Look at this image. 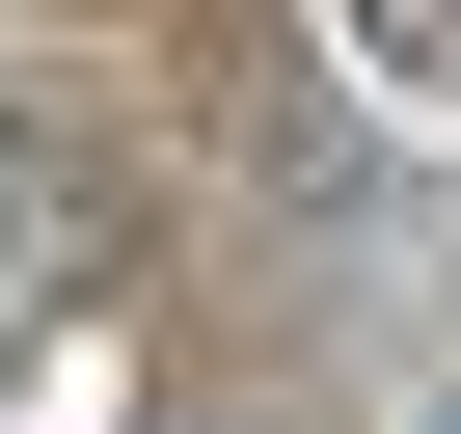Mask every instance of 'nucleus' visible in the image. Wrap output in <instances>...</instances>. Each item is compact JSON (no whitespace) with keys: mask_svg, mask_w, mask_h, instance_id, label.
Returning <instances> with one entry per match:
<instances>
[{"mask_svg":"<svg viewBox=\"0 0 461 434\" xmlns=\"http://www.w3.org/2000/svg\"><path fill=\"white\" fill-rule=\"evenodd\" d=\"M407 434H461V380H434V407H407Z\"/></svg>","mask_w":461,"mask_h":434,"instance_id":"1","label":"nucleus"}]
</instances>
